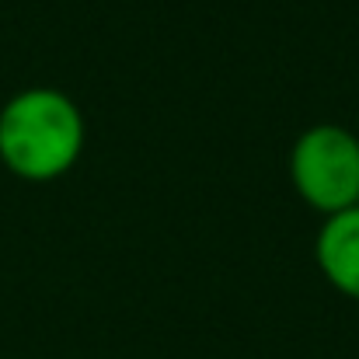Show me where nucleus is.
<instances>
[{
  "mask_svg": "<svg viewBox=\"0 0 359 359\" xmlns=\"http://www.w3.org/2000/svg\"><path fill=\"white\" fill-rule=\"evenodd\" d=\"M88 126L60 88H21L0 109V164L21 182H56L84 154Z\"/></svg>",
  "mask_w": 359,
  "mask_h": 359,
  "instance_id": "nucleus-1",
  "label": "nucleus"
},
{
  "mask_svg": "<svg viewBox=\"0 0 359 359\" xmlns=\"http://www.w3.org/2000/svg\"><path fill=\"white\" fill-rule=\"evenodd\" d=\"M290 182L325 217L359 206V136L335 122L304 129L290 150Z\"/></svg>",
  "mask_w": 359,
  "mask_h": 359,
  "instance_id": "nucleus-2",
  "label": "nucleus"
},
{
  "mask_svg": "<svg viewBox=\"0 0 359 359\" xmlns=\"http://www.w3.org/2000/svg\"><path fill=\"white\" fill-rule=\"evenodd\" d=\"M314 262L332 290L359 304V206L325 217L314 238Z\"/></svg>",
  "mask_w": 359,
  "mask_h": 359,
  "instance_id": "nucleus-3",
  "label": "nucleus"
}]
</instances>
